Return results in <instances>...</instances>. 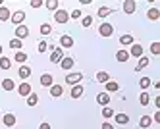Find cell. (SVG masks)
<instances>
[{
    "label": "cell",
    "instance_id": "cell-30",
    "mask_svg": "<svg viewBox=\"0 0 160 129\" xmlns=\"http://www.w3.org/2000/svg\"><path fill=\"white\" fill-rule=\"evenodd\" d=\"M21 46H23V42H21L19 39H12V41H10V48H14V50H21Z\"/></svg>",
    "mask_w": 160,
    "mask_h": 129
},
{
    "label": "cell",
    "instance_id": "cell-6",
    "mask_svg": "<svg viewBox=\"0 0 160 129\" xmlns=\"http://www.w3.org/2000/svg\"><path fill=\"white\" fill-rule=\"evenodd\" d=\"M18 92H19V97H29L31 92H33V89H31L29 83H25V81H23V83L18 87Z\"/></svg>",
    "mask_w": 160,
    "mask_h": 129
},
{
    "label": "cell",
    "instance_id": "cell-45",
    "mask_svg": "<svg viewBox=\"0 0 160 129\" xmlns=\"http://www.w3.org/2000/svg\"><path fill=\"white\" fill-rule=\"evenodd\" d=\"M0 56H2V44H0Z\"/></svg>",
    "mask_w": 160,
    "mask_h": 129
},
{
    "label": "cell",
    "instance_id": "cell-4",
    "mask_svg": "<svg viewBox=\"0 0 160 129\" xmlns=\"http://www.w3.org/2000/svg\"><path fill=\"white\" fill-rule=\"evenodd\" d=\"M54 19H56V23H66L68 19H70V14H68L66 10H56Z\"/></svg>",
    "mask_w": 160,
    "mask_h": 129
},
{
    "label": "cell",
    "instance_id": "cell-38",
    "mask_svg": "<svg viewBox=\"0 0 160 129\" xmlns=\"http://www.w3.org/2000/svg\"><path fill=\"white\" fill-rule=\"evenodd\" d=\"M139 102L143 104V106H147V104H148V102H151V97H148V95H147V92H143V95L139 97Z\"/></svg>",
    "mask_w": 160,
    "mask_h": 129
},
{
    "label": "cell",
    "instance_id": "cell-32",
    "mask_svg": "<svg viewBox=\"0 0 160 129\" xmlns=\"http://www.w3.org/2000/svg\"><path fill=\"white\" fill-rule=\"evenodd\" d=\"M10 66H12V62H10L6 56H0V67H2V69H10Z\"/></svg>",
    "mask_w": 160,
    "mask_h": 129
},
{
    "label": "cell",
    "instance_id": "cell-15",
    "mask_svg": "<svg viewBox=\"0 0 160 129\" xmlns=\"http://www.w3.org/2000/svg\"><path fill=\"white\" fill-rule=\"evenodd\" d=\"M2 122H4L6 127H14V125H16V116H14V114H6L4 118H2Z\"/></svg>",
    "mask_w": 160,
    "mask_h": 129
},
{
    "label": "cell",
    "instance_id": "cell-39",
    "mask_svg": "<svg viewBox=\"0 0 160 129\" xmlns=\"http://www.w3.org/2000/svg\"><path fill=\"white\" fill-rule=\"evenodd\" d=\"M91 23H93V17H91V16H85L83 21H81V25H83V27H91Z\"/></svg>",
    "mask_w": 160,
    "mask_h": 129
},
{
    "label": "cell",
    "instance_id": "cell-44",
    "mask_svg": "<svg viewBox=\"0 0 160 129\" xmlns=\"http://www.w3.org/2000/svg\"><path fill=\"white\" fill-rule=\"evenodd\" d=\"M102 129H114V125H110V123H102Z\"/></svg>",
    "mask_w": 160,
    "mask_h": 129
},
{
    "label": "cell",
    "instance_id": "cell-28",
    "mask_svg": "<svg viewBox=\"0 0 160 129\" xmlns=\"http://www.w3.org/2000/svg\"><path fill=\"white\" fill-rule=\"evenodd\" d=\"M151 123H152V118L151 116H143V118L139 120V125L145 129V127H151Z\"/></svg>",
    "mask_w": 160,
    "mask_h": 129
},
{
    "label": "cell",
    "instance_id": "cell-2",
    "mask_svg": "<svg viewBox=\"0 0 160 129\" xmlns=\"http://www.w3.org/2000/svg\"><path fill=\"white\" fill-rule=\"evenodd\" d=\"M112 33H114V25H112V23H100V27H98V35H100V37H110Z\"/></svg>",
    "mask_w": 160,
    "mask_h": 129
},
{
    "label": "cell",
    "instance_id": "cell-16",
    "mask_svg": "<svg viewBox=\"0 0 160 129\" xmlns=\"http://www.w3.org/2000/svg\"><path fill=\"white\" fill-rule=\"evenodd\" d=\"M104 87H106V92H116V91H120V85L116 83V81H106L104 83Z\"/></svg>",
    "mask_w": 160,
    "mask_h": 129
},
{
    "label": "cell",
    "instance_id": "cell-22",
    "mask_svg": "<svg viewBox=\"0 0 160 129\" xmlns=\"http://www.w3.org/2000/svg\"><path fill=\"white\" fill-rule=\"evenodd\" d=\"M120 42H122L123 46H128V44H133V35H129V33L122 35V37H120Z\"/></svg>",
    "mask_w": 160,
    "mask_h": 129
},
{
    "label": "cell",
    "instance_id": "cell-14",
    "mask_svg": "<svg viewBox=\"0 0 160 129\" xmlns=\"http://www.w3.org/2000/svg\"><path fill=\"white\" fill-rule=\"evenodd\" d=\"M50 95H52L54 98L62 97V95H64V87H62V85H52V87H50Z\"/></svg>",
    "mask_w": 160,
    "mask_h": 129
},
{
    "label": "cell",
    "instance_id": "cell-35",
    "mask_svg": "<svg viewBox=\"0 0 160 129\" xmlns=\"http://www.w3.org/2000/svg\"><path fill=\"white\" fill-rule=\"evenodd\" d=\"M50 31H52L50 23H42V25H41V35H50Z\"/></svg>",
    "mask_w": 160,
    "mask_h": 129
},
{
    "label": "cell",
    "instance_id": "cell-12",
    "mask_svg": "<svg viewBox=\"0 0 160 129\" xmlns=\"http://www.w3.org/2000/svg\"><path fill=\"white\" fill-rule=\"evenodd\" d=\"M60 66H62V69H72V67H73V58L64 56L62 60H60Z\"/></svg>",
    "mask_w": 160,
    "mask_h": 129
},
{
    "label": "cell",
    "instance_id": "cell-13",
    "mask_svg": "<svg viewBox=\"0 0 160 129\" xmlns=\"http://www.w3.org/2000/svg\"><path fill=\"white\" fill-rule=\"evenodd\" d=\"M114 120L120 125H125V123H129V116L128 114H114Z\"/></svg>",
    "mask_w": 160,
    "mask_h": 129
},
{
    "label": "cell",
    "instance_id": "cell-26",
    "mask_svg": "<svg viewBox=\"0 0 160 129\" xmlns=\"http://www.w3.org/2000/svg\"><path fill=\"white\" fill-rule=\"evenodd\" d=\"M152 85V81H151V77H141V81H139V87L143 89V91H147L148 87Z\"/></svg>",
    "mask_w": 160,
    "mask_h": 129
},
{
    "label": "cell",
    "instance_id": "cell-9",
    "mask_svg": "<svg viewBox=\"0 0 160 129\" xmlns=\"http://www.w3.org/2000/svg\"><path fill=\"white\" fill-rule=\"evenodd\" d=\"M97 102L100 104V106H108L110 95H108V92H98V95H97Z\"/></svg>",
    "mask_w": 160,
    "mask_h": 129
},
{
    "label": "cell",
    "instance_id": "cell-27",
    "mask_svg": "<svg viewBox=\"0 0 160 129\" xmlns=\"http://www.w3.org/2000/svg\"><path fill=\"white\" fill-rule=\"evenodd\" d=\"M2 89H4V91H14V89H16V83H14L12 79H4V81H2Z\"/></svg>",
    "mask_w": 160,
    "mask_h": 129
},
{
    "label": "cell",
    "instance_id": "cell-31",
    "mask_svg": "<svg viewBox=\"0 0 160 129\" xmlns=\"http://www.w3.org/2000/svg\"><path fill=\"white\" fill-rule=\"evenodd\" d=\"M37 102H39V97L35 95V92H31V95L27 97V104L29 106H37Z\"/></svg>",
    "mask_w": 160,
    "mask_h": 129
},
{
    "label": "cell",
    "instance_id": "cell-8",
    "mask_svg": "<svg viewBox=\"0 0 160 129\" xmlns=\"http://www.w3.org/2000/svg\"><path fill=\"white\" fill-rule=\"evenodd\" d=\"M60 46H62V48H72V46H73V39L70 37V35H62V37H60Z\"/></svg>",
    "mask_w": 160,
    "mask_h": 129
},
{
    "label": "cell",
    "instance_id": "cell-40",
    "mask_svg": "<svg viewBox=\"0 0 160 129\" xmlns=\"http://www.w3.org/2000/svg\"><path fill=\"white\" fill-rule=\"evenodd\" d=\"M70 17H72V19H79V17H81V10L75 8V10L72 12V14H70Z\"/></svg>",
    "mask_w": 160,
    "mask_h": 129
},
{
    "label": "cell",
    "instance_id": "cell-19",
    "mask_svg": "<svg viewBox=\"0 0 160 129\" xmlns=\"http://www.w3.org/2000/svg\"><path fill=\"white\" fill-rule=\"evenodd\" d=\"M116 60L122 62V64L128 62V60H129V52H128V50H118V52H116Z\"/></svg>",
    "mask_w": 160,
    "mask_h": 129
},
{
    "label": "cell",
    "instance_id": "cell-11",
    "mask_svg": "<svg viewBox=\"0 0 160 129\" xmlns=\"http://www.w3.org/2000/svg\"><path fill=\"white\" fill-rule=\"evenodd\" d=\"M129 56H135V58H141V56H143V46H141V44H131V50H129Z\"/></svg>",
    "mask_w": 160,
    "mask_h": 129
},
{
    "label": "cell",
    "instance_id": "cell-42",
    "mask_svg": "<svg viewBox=\"0 0 160 129\" xmlns=\"http://www.w3.org/2000/svg\"><path fill=\"white\" fill-rule=\"evenodd\" d=\"M42 6V0H31V8H39Z\"/></svg>",
    "mask_w": 160,
    "mask_h": 129
},
{
    "label": "cell",
    "instance_id": "cell-17",
    "mask_svg": "<svg viewBox=\"0 0 160 129\" xmlns=\"http://www.w3.org/2000/svg\"><path fill=\"white\" fill-rule=\"evenodd\" d=\"M135 2H133V0H125V2H123V12H125V14H133V12H135Z\"/></svg>",
    "mask_w": 160,
    "mask_h": 129
},
{
    "label": "cell",
    "instance_id": "cell-10",
    "mask_svg": "<svg viewBox=\"0 0 160 129\" xmlns=\"http://www.w3.org/2000/svg\"><path fill=\"white\" fill-rule=\"evenodd\" d=\"M41 85H42V87H52V85H54L52 75H50V73H42V75H41Z\"/></svg>",
    "mask_w": 160,
    "mask_h": 129
},
{
    "label": "cell",
    "instance_id": "cell-41",
    "mask_svg": "<svg viewBox=\"0 0 160 129\" xmlns=\"http://www.w3.org/2000/svg\"><path fill=\"white\" fill-rule=\"evenodd\" d=\"M47 48H48L47 41H41V42H39V52H47Z\"/></svg>",
    "mask_w": 160,
    "mask_h": 129
},
{
    "label": "cell",
    "instance_id": "cell-46",
    "mask_svg": "<svg viewBox=\"0 0 160 129\" xmlns=\"http://www.w3.org/2000/svg\"><path fill=\"white\" fill-rule=\"evenodd\" d=\"M0 8H2V0H0Z\"/></svg>",
    "mask_w": 160,
    "mask_h": 129
},
{
    "label": "cell",
    "instance_id": "cell-33",
    "mask_svg": "<svg viewBox=\"0 0 160 129\" xmlns=\"http://www.w3.org/2000/svg\"><path fill=\"white\" fill-rule=\"evenodd\" d=\"M102 118H106V120L114 118V110H112V108H108V106H104V108H102Z\"/></svg>",
    "mask_w": 160,
    "mask_h": 129
},
{
    "label": "cell",
    "instance_id": "cell-18",
    "mask_svg": "<svg viewBox=\"0 0 160 129\" xmlns=\"http://www.w3.org/2000/svg\"><path fill=\"white\" fill-rule=\"evenodd\" d=\"M147 17H148V19H152V21H156V19L160 17V10H158V8H148Z\"/></svg>",
    "mask_w": 160,
    "mask_h": 129
},
{
    "label": "cell",
    "instance_id": "cell-20",
    "mask_svg": "<svg viewBox=\"0 0 160 129\" xmlns=\"http://www.w3.org/2000/svg\"><path fill=\"white\" fill-rule=\"evenodd\" d=\"M83 95V85H73L72 87V98H79Z\"/></svg>",
    "mask_w": 160,
    "mask_h": 129
},
{
    "label": "cell",
    "instance_id": "cell-25",
    "mask_svg": "<svg viewBox=\"0 0 160 129\" xmlns=\"http://www.w3.org/2000/svg\"><path fill=\"white\" fill-rule=\"evenodd\" d=\"M10 17H12V14H10V10L8 8H0V21H8Z\"/></svg>",
    "mask_w": 160,
    "mask_h": 129
},
{
    "label": "cell",
    "instance_id": "cell-34",
    "mask_svg": "<svg viewBox=\"0 0 160 129\" xmlns=\"http://www.w3.org/2000/svg\"><path fill=\"white\" fill-rule=\"evenodd\" d=\"M16 58V62H19V64H23V62H27V54H23L21 50H18V54L14 56Z\"/></svg>",
    "mask_w": 160,
    "mask_h": 129
},
{
    "label": "cell",
    "instance_id": "cell-5",
    "mask_svg": "<svg viewBox=\"0 0 160 129\" xmlns=\"http://www.w3.org/2000/svg\"><path fill=\"white\" fill-rule=\"evenodd\" d=\"M27 35H29V29H27V25H23V23H21V25H18L16 27V39H25L27 37Z\"/></svg>",
    "mask_w": 160,
    "mask_h": 129
},
{
    "label": "cell",
    "instance_id": "cell-7",
    "mask_svg": "<svg viewBox=\"0 0 160 129\" xmlns=\"http://www.w3.org/2000/svg\"><path fill=\"white\" fill-rule=\"evenodd\" d=\"M62 58H64V50H62V48H54L52 54H50V62H52V64H58Z\"/></svg>",
    "mask_w": 160,
    "mask_h": 129
},
{
    "label": "cell",
    "instance_id": "cell-21",
    "mask_svg": "<svg viewBox=\"0 0 160 129\" xmlns=\"http://www.w3.org/2000/svg\"><path fill=\"white\" fill-rule=\"evenodd\" d=\"M110 14H114V8H108V6L98 8V17H106V16H110Z\"/></svg>",
    "mask_w": 160,
    "mask_h": 129
},
{
    "label": "cell",
    "instance_id": "cell-3",
    "mask_svg": "<svg viewBox=\"0 0 160 129\" xmlns=\"http://www.w3.org/2000/svg\"><path fill=\"white\" fill-rule=\"evenodd\" d=\"M10 19H12V23H16V27H18V25H21V23H23L25 12H23V10H18V12H14V14H12V17H10Z\"/></svg>",
    "mask_w": 160,
    "mask_h": 129
},
{
    "label": "cell",
    "instance_id": "cell-24",
    "mask_svg": "<svg viewBox=\"0 0 160 129\" xmlns=\"http://www.w3.org/2000/svg\"><path fill=\"white\" fill-rule=\"evenodd\" d=\"M148 66V58L147 56H141L139 58V64H137V67H135V72H141V69H145Z\"/></svg>",
    "mask_w": 160,
    "mask_h": 129
},
{
    "label": "cell",
    "instance_id": "cell-23",
    "mask_svg": "<svg viewBox=\"0 0 160 129\" xmlns=\"http://www.w3.org/2000/svg\"><path fill=\"white\" fill-rule=\"evenodd\" d=\"M18 73H19V77H21V79H27V77L31 75V67H29V66H21Z\"/></svg>",
    "mask_w": 160,
    "mask_h": 129
},
{
    "label": "cell",
    "instance_id": "cell-1",
    "mask_svg": "<svg viewBox=\"0 0 160 129\" xmlns=\"http://www.w3.org/2000/svg\"><path fill=\"white\" fill-rule=\"evenodd\" d=\"M81 79H83V73H79V72L68 73V75H66V83H68V85H79V83H81Z\"/></svg>",
    "mask_w": 160,
    "mask_h": 129
},
{
    "label": "cell",
    "instance_id": "cell-37",
    "mask_svg": "<svg viewBox=\"0 0 160 129\" xmlns=\"http://www.w3.org/2000/svg\"><path fill=\"white\" fill-rule=\"evenodd\" d=\"M151 52H152L154 56H160V42H152V44H151Z\"/></svg>",
    "mask_w": 160,
    "mask_h": 129
},
{
    "label": "cell",
    "instance_id": "cell-36",
    "mask_svg": "<svg viewBox=\"0 0 160 129\" xmlns=\"http://www.w3.org/2000/svg\"><path fill=\"white\" fill-rule=\"evenodd\" d=\"M48 10H58V0H48V2H44Z\"/></svg>",
    "mask_w": 160,
    "mask_h": 129
},
{
    "label": "cell",
    "instance_id": "cell-43",
    "mask_svg": "<svg viewBox=\"0 0 160 129\" xmlns=\"http://www.w3.org/2000/svg\"><path fill=\"white\" fill-rule=\"evenodd\" d=\"M39 129H50V123H41Z\"/></svg>",
    "mask_w": 160,
    "mask_h": 129
},
{
    "label": "cell",
    "instance_id": "cell-29",
    "mask_svg": "<svg viewBox=\"0 0 160 129\" xmlns=\"http://www.w3.org/2000/svg\"><path fill=\"white\" fill-rule=\"evenodd\" d=\"M97 81H98V83H106V81H110V75L106 72H98L97 73Z\"/></svg>",
    "mask_w": 160,
    "mask_h": 129
}]
</instances>
